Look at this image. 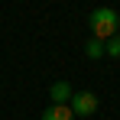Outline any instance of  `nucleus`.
I'll return each instance as SVG.
<instances>
[{
	"label": "nucleus",
	"instance_id": "f257e3e1",
	"mask_svg": "<svg viewBox=\"0 0 120 120\" xmlns=\"http://www.w3.org/2000/svg\"><path fill=\"white\" fill-rule=\"evenodd\" d=\"M88 26H91L94 39L104 42V39H110V36H117L120 16H117V10H110V7H98V10L88 13Z\"/></svg>",
	"mask_w": 120,
	"mask_h": 120
},
{
	"label": "nucleus",
	"instance_id": "20e7f679",
	"mask_svg": "<svg viewBox=\"0 0 120 120\" xmlns=\"http://www.w3.org/2000/svg\"><path fill=\"white\" fill-rule=\"evenodd\" d=\"M49 98H52V104H68L71 101V84L68 81H55L49 88Z\"/></svg>",
	"mask_w": 120,
	"mask_h": 120
},
{
	"label": "nucleus",
	"instance_id": "39448f33",
	"mask_svg": "<svg viewBox=\"0 0 120 120\" xmlns=\"http://www.w3.org/2000/svg\"><path fill=\"white\" fill-rule=\"evenodd\" d=\"M84 55H88V59H104V42L91 36V39L84 42Z\"/></svg>",
	"mask_w": 120,
	"mask_h": 120
},
{
	"label": "nucleus",
	"instance_id": "7ed1b4c3",
	"mask_svg": "<svg viewBox=\"0 0 120 120\" xmlns=\"http://www.w3.org/2000/svg\"><path fill=\"white\" fill-rule=\"evenodd\" d=\"M39 120H75V114H71V107H68V104H52V107H45V110H42Z\"/></svg>",
	"mask_w": 120,
	"mask_h": 120
},
{
	"label": "nucleus",
	"instance_id": "423d86ee",
	"mask_svg": "<svg viewBox=\"0 0 120 120\" xmlns=\"http://www.w3.org/2000/svg\"><path fill=\"white\" fill-rule=\"evenodd\" d=\"M104 55H110V59H120V36H110V39H104Z\"/></svg>",
	"mask_w": 120,
	"mask_h": 120
},
{
	"label": "nucleus",
	"instance_id": "f03ea898",
	"mask_svg": "<svg viewBox=\"0 0 120 120\" xmlns=\"http://www.w3.org/2000/svg\"><path fill=\"white\" fill-rule=\"evenodd\" d=\"M68 107H71L75 117H91V114H98V94H91V91H71Z\"/></svg>",
	"mask_w": 120,
	"mask_h": 120
}]
</instances>
